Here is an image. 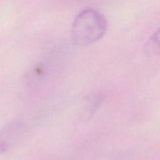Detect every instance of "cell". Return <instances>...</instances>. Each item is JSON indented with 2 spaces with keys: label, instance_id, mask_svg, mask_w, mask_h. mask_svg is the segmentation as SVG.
Segmentation results:
<instances>
[{
  "label": "cell",
  "instance_id": "3957f363",
  "mask_svg": "<svg viewBox=\"0 0 160 160\" xmlns=\"http://www.w3.org/2000/svg\"><path fill=\"white\" fill-rule=\"evenodd\" d=\"M145 51L148 55L160 56V28L148 39L145 45Z\"/></svg>",
  "mask_w": 160,
  "mask_h": 160
},
{
  "label": "cell",
  "instance_id": "6da1fadb",
  "mask_svg": "<svg viewBox=\"0 0 160 160\" xmlns=\"http://www.w3.org/2000/svg\"><path fill=\"white\" fill-rule=\"evenodd\" d=\"M107 20L98 11L86 9L73 20L71 35L75 45L87 46L99 41L107 31Z\"/></svg>",
  "mask_w": 160,
  "mask_h": 160
},
{
  "label": "cell",
  "instance_id": "7a4b0ae2",
  "mask_svg": "<svg viewBox=\"0 0 160 160\" xmlns=\"http://www.w3.org/2000/svg\"><path fill=\"white\" fill-rule=\"evenodd\" d=\"M28 132L26 123L22 120H15L0 128V156L13 149L24 139Z\"/></svg>",
  "mask_w": 160,
  "mask_h": 160
}]
</instances>
